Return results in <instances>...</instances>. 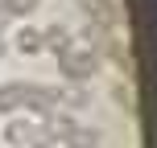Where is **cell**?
<instances>
[{"mask_svg":"<svg viewBox=\"0 0 157 148\" xmlns=\"http://www.w3.org/2000/svg\"><path fill=\"white\" fill-rule=\"evenodd\" d=\"M58 62H62L66 78H91L95 74V54H75V49H66V54H58Z\"/></svg>","mask_w":157,"mask_h":148,"instance_id":"1","label":"cell"},{"mask_svg":"<svg viewBox=\"0 0 157 148\" xmlns=\"http://www.w3.org/2000/svg\"><path fill=\"white\" fill-rule=\"evenodd\" d=\"M25 95H29V82H8V86H0V115L17 111V107L25 103Z\"/></svg>","mask_w":157,"mask_h":148,"instance_id":"2","label":"cell"},{"mask_svg":"<svg viewBox=\"0 0 157 148\" xmlns=\"http://www.w3.org/2000/svg\"><path fill=\"white\" fill-rule=\"evenodd\" d=\"M17 49H21V54H41V49H46V33L41 29H21L17 33Z\"/></svg>","mask_w":157,"mask_h":148,"instance_id":"3","label":"cell"},{"mask_svg":"<svg viewBox=\"0 0 157 148\" xmlns=\"http://www.w3.org/2000/svg\"><path fill=\"white\" fill-rule=\"evenodd\" d=\"M29 132H33V124H25V119H8V128H4V140L13 144V148H25Z\"/></svg>","mask_w":157,"mask_h":148,"instance_id":"4","label":"cell"},{"mask_svg":"<svg viewBox=\"0 0 157 148\" xmlns=\"http://www.w3.org/2000/svg\"><path fill=\"white\" fill-rule=\"evenodd\" d=\"M0 4L8 8V16H25V13L37 8V0H0Z\"/></svg>","mask_w":157,"mask_h":148,"instance_id":"5","label":"cell"},{"mask_svg":"<svg viewBox=\"0 0 157 148\" xmlns=\"http://www.w3.org/2000/svg\"><path fill=\"white\" fill-rule=\"evenodd\" d=\"M8 21H13V16H8V8L0 4V33H8Z\"/></svg>","mask_w":157,"mask_h":148,"instance_id":"6","label":"cell"},{"mask_svg":"<svg viewBox=\"0 0 157 148\" xmlns=\"http://www.w3.org/2000/svg\"><path fill=\"white\" fill-rule=\"evenodd\" d=\"M0 58H4V41H0Z\"/></svg>","mask_w":157,"mask_h":148,"instance_id":"7","label":"cell"}]
</instances>
